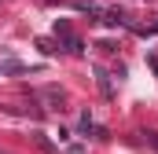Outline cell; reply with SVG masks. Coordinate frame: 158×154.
Here are the masks:
<instances>
[{
    "label": "cell",
    "instance_id": "6da1fadb",
    "mask_svg": "<svg viewBox=\"0 0 158 154\" xmlns=\"http://www.w3.org/2000/svg\"><path fill=\"white\" fill-rule=\"evenodd\" d=\"M55 37H63V44H66V51H81V40L74 37L70 22H55Z\"/></svg>",
    "mask_w": 158,
    "mask_h": 154
},
{
    "label": "cell",
    "instance_id": "7a4b0ae2",
    "mask_svg": "<svg viewBox=\"0 0 158 154\" xmlns=\"http://www.w3.org/2000/svg\"><path fill=\"white\" fill-rule=\"evenodd\" d=\"M81 132H85V136H88V132H99V128L92 125V117H88V114H81Z\"/></svg>",
    "mask_w": 158,
    "mask_h": 154
},
{
    "label": "cell",
    "instance_id": "3957f363",
    "mask_svg": "<svg viewBox=\"0 0 158 154\" xmlns=\"http://www.w3.org/2000/svg\"><path fill=\"white\" fill-rule=\"evenodd\" d=\"M99 88H103V95H110V77H107V70H99Z\"/></svg>",
    "mask_w": 158,
    "mask_h": 154
},
{
    "label": "cell",
    "instance_id": "277c9868",
    "mask_svg": "<svg viewBox=\"0 0 158 154\" xmlns=\"http://www.w3.org/2000/svg\"><path fill=\"white\" fill-rule=\"evenodd\" d=\"M147 63H151V70L158 74V55H147Z\"/></svg>",
    "mask_w": 158,
    "mask_h": 154
},
{
    "label": "cell",
    "instance_id": "5b68a950",
    "mask_svg": "<svg viewBox=\"0 0 158 154\" xmlns=\"http://www.w3.org/2000/svg\"><path fill=\"white\" fill-rule=\"evenodd\" d=\"M151 143H155V147H158V136H155V132H151Z\"/></svg>",
    "mask_w": 158,
    "mask_h": 154
}]
</instances>
